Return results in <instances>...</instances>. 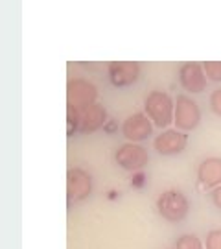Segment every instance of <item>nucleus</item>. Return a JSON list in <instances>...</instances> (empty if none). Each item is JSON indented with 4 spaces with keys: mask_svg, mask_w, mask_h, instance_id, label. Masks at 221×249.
Returning <instances> with one entry per match:
<instances>
[{
    "mask_svg": "<svg viewBox=\"0 0 221 249\" xmlns=\"http://www.w3.org/2000/svg\"><path fill=\"white\" fill-rule=\"evenodd\" d=\"M107 111L105 107L100 104H90L85 107H72L68 106V135L74 131H81V133H94L105 124Z\"/></svg>",
    "mask_w": 221,
    "mask_h": 249,
    "instance_id": "1",
    "label": "nucleus"
},
{
    "mask_svg": "<svg viewBox=\"0 0 221 249\" xmlns=\"http://www.w3.org/2000/svg\"><path fill=\"white\" fill-rule=\"evenodd\" d=\"M144 109L146 115L159 127H166L175 120V104L166 92L153 90L144 100Z\"/></svg>",
    "mask_w": 221,
    "mask_h": 249,
    "instance_id": "2",
    "label": "nucleus"
},
{
    "mask_svg": "<svg viewBox=\"0 0 221 249\" xmlns=\"http://www.w3.org/2000/svg\"><path fill=\"white\" fill-rule=\"evenodd\" d=\"M157 211L164 220H168L171 223H179L186 218V214L190 211V203L181 190L171 188V190L162 192L157 197Z\"/></svg>",
    "mask_w": 221,
    "mask_h": 249,
    "instance_id": "3",
    "label": "nucleus"
},
{
    "mask_svg": "<svg viewBox=\"0 0 221 249\" xmlns=\"http://www.w3.org/2000/svg\"><path fill=\"white\" fill-rule=\"evenodd\" d=\"M201 120V111L192 98H188L185 94L177 96L175 100V124L181 131H192L197 127Z\"/></svg>",
    "mask_w": 221,
    "mask_h": 249,
    "instance_id": "4",
    "label": "nucleus"
},
{
    "mask_svg": "<svg viewBox=\"0 0 221 249\" xmlns=\"http://www.w3.org/2000/svg\"><path fill=\"white\" fill-rule=\"evenodd\" d=\"M115 159L118 162V166H122L124 170H129V172H135V170H140L148 164L150 155L142 146L129 142L118 148V151L115 153Z\"/></svg>",
    "mask_w": 221,
    "mask_h": 249,
    "instance_id": "5",
    "label": "nucleus"
},
{
    "mask_svg": "<svg viewBox=\"0 0 221 249\" xmlns=\"http://www.w3.org/2000/svg\"><path fill=\"white\" fill-rule=\"evenodd\" d=\"M98 90L96 87L87 80H70L68 87H67V98H68V106L72 107H85L90 104H96Z\"/></svg>",
    "mask_w": 221,
    "mask_h": 249,
    "instance_id": "6",
    "label": "nucleus"
},
{
    "mask_svg": "<svg viewBox=\"0 0 221 249\" xmlns=\"http://www.w3.org/2000/svg\"><path fill=\"white\" fill-rule=\"evenodd\" d=\"M67 190L68 201H83L92 192V179L85 170L72 168L67 174Z\"/></svg>",
    "mask_w": 221,
    "mask_h": 249,
    "instance_id": "7",
    "label": "nucleus"
},
{
    "mask_svg": "<svg viewBox=\"0 0 221 249\" xmlns=\"http://www.w3.org/2000/svg\"><path fill=\"white\" fill-rule=\"evenodd\" d=\"M140 76V65L136 61H113L109 63V80L115 87L133 85Z\"/></svg>",
    "mask_w": 221,
    "mask_h": 249,
    "instance_id": "8",
    "label": "nucleus"
},
{
    "mask_svg": "<svg viewBox=\"0 0 221 249\" xmlns=\"http://www.w3.org/2000/svg\"><path fill=\"white\" fill-rule=\"evenodd\" d=\"M153 127H151L150 116L144 113H135V115L127 116L122 124V133L127 141L131 142H142L151 135Z\"/></svg>",
    "mask_w": 221,
    "mask_h": 249,
    "instance_id": "9",
    "label": "nucleus"
},
{
    "mask_svg": "<svg viewBox=\"0 0 221 249\" xmlns=\"http://www.w3.org/2000/svg\"><path fill=\"white\" fill-rule=\"evenodd\" d=\"M179 81L188 92H203L206 87V74L203 65L199 63H185L179 69Z\"/></svg>",
    "mask_w": 221,
    "mask_h": 249,
    "instance_id": "10",
    "label": "nucleus"
},
{
    "mask_svg": "<svg viewBox=\"0 0 221 249\" xmlns=\"http://www.w3.org/2000/svg\"><path fill=\"white\" fill-rule=\"evenodd\" d=\"M186 144H188L186 133H181L177 129H166L155 139L153 146L160 155H177L185 150Z\"/></svg>",
    "mask_w": 221,
    "mask_h": 249,
    "instance_id": "11",
    "label": "nucleus"
},
{
    "mask_svg": "<svg viewBox=\"0 0 221 249\" xmlns=\"http://www.w3.org/2000/svg\"><path fill=\"white\" fill-rule=\"evenodd\" d=\"M197 178L199 183L206 188H216L221 185V159L220 157H210L204 159L199 168H197Z\"/></svg>",
    "mask_w": 221,
    "mask_h": 249,
    "instance_id": "12",
    "label": "nucleus"
},
{
    "mask_svg": "<svg viewBox=\"0 0 221 249\" xmlns=\"http://www.w3.org/2000/svg\"><path fill=\"white\" fill-rule=\"evenodd\" d=\"M175 249H204V246L195 234H183L177 238Z\"/></svg>",
    "mask_w": 221,
    "mask_h": 249,
    "instance_id": "13",
    "label": "nucleus"
},
{
    "mask_svg": "<svg viewBox=\"0 0 221 249\" xmlns=\"http://www.w3.org/2000/svg\"><path fill=\"white\" fill-rule=\"evenodd\" d=\"M206 78L212 81H221V61H206L203 63Z\"/></svg>",
    "mask_w": 221,
    "mask_h": 249,
    "instance_id": "14",
    "label": "nucleus"
},
{
    "mask_svg": "<svg viewBox=\"0 0 221 249\" xmlns=\"http://www.w3.org/2000/svg\"><path fill=\"white\" fill-rule=\"evenodd\" d=\"M206 249H221V229H214L206 234Z\"/></svg>",
    "mask_w": 221,
    "mask_h": 249,
    "instance_id": "15",
    "label": "nucleus"
},
{
    "mask_svg": "<svg viewBox=\"0 0 221 249\" xmlns=\"http://www.w3.org/2000/svg\"><path fill=\"white\" fill-rule=\"evenodd\" d=\"M210 109L214 111V115L221 116V89L214 90L210 94Z\"/></svg>",
    "mask_w": 221,
    "mask_h": 249,
    "instance_id": "16",
    "label": "nucleus"
},
{
    "mask_svg": "<svg viewBox=\"0 0 221 249\" xmlns=\"http://www.w3.org/2000/svg\"><path fill=\"white\" fill-rule=\"evenodd\" d=\"M212 201H214V205H216L218 209H221V185L212 190Z\"/></svg>",
    "mask_w": 221,
    "mask_h": 249,
    "instance_id": "17",
    "label": "nucleus"
}]
</instances>
